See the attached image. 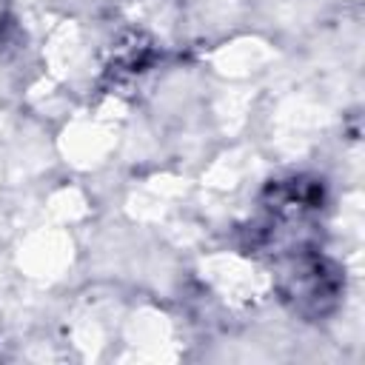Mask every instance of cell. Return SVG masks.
I'll list each match as a JSON object with an SVG mask.
<instances>
[{
  "label": "cell",
  "mask_w": 365,
  "mask_h": 365,
  "mask_svg": "<svg viewBox=\"0 0 365 365\" xmlns=\"http://www.w3.org/2000/svg\"><path fill=\"white\" fill-rule=\"evenodd\" d=\"M325 202V188L317 177H285L268 182L262 194L265 214L279 220H308V214L319 211Z\"/></svg>",
  "instance_id": "cell-2"
},
{
  "label": "cell",
  "mask_w": 365,
  "mask_h": 365,
  "mask_svg": "<svg viewBox=\"0 0 365 365\" xmlns=\"http://www.w3.org/2000/svg\"><path fill=\"white\" fill-rule=\"evenodd\" d=\"M277 285L282 299L299 317L319 319L336 308L345 291V277L334 259L322 257L314 248H302V251L285 254Z\"/></svg>",
  "instance_id": "cell-1"
},
{
  "label": "cell",
  "mask_w": 365,
  "mask_h": 365,
  "mask_svg": "<svg viewBox=\"0 0 365 365\" xmlns=\"http://www.w3.org/2000/svg\"><path fill=\"white\" fill-rule=\"evenodd\" d=\"M3 20H6V0H0V26H3Z\"/></svg>",
  "instance_id": "cell-3"
}]
</instances>
